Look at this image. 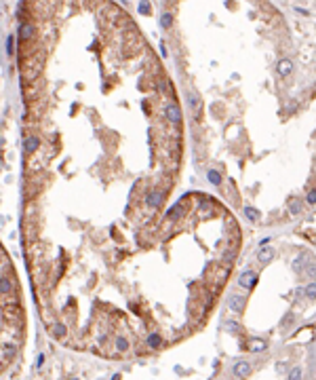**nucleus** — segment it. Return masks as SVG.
I'll return each mask as SVG.
<instances>
[{"label":"nucleus","mask_w":316,"mask_h":380,"mask_svg":"<svg viewBox=\"0 0 316 380\" xmlns=\"http://www.w3.org/2000/svg\"><path fill=\"white\" fill-rule=\"evenodd\" d=\"M53 332H55V336H63V334H65V327H63L61 323H57V325L53 327Z\"/></svg>","instance_id":"dca6fc26"},{"label":"nucleus","mask_w":316,"mask_h":380,"mask_svg":"<svg viewBox=\"0 0 316 380\" xmlns=\"http://www.w3.org/2000/svg\"><path fill=\"white\" fill-rule=\"evenodd\" d=\"M32 34H34V26L32 23H21V28H19V40L25 42L28 38H32Z\"/></svg>","instance_id":"7ed1b4c3"},{"label":"nucleus","mask_w":316,"mask_h":380,"mask_svg":"<svg viewBox=\"0 0 316 380\" xmlns=\"http://www.w3.org/2000/svg\"><path fill=\"white\" fill-rule=\"evenodd\" d=\"M291 70H293V63H291L289 59H282V61L278 63V74H280V76H287V74H291Z\"/></svg>","instance_id":"39448f33"},{"label":"nucleus","mask_w":316,"mask_h":380,"mask_svg":"<svg viewBox=\"0 0 316 380\" xmlns=\"http://www.w3.org/2000/svg\"><path fill=\"white\" fill-rule=\"evenodd\" d=\"M249 372H251V365H249V363H236V368H234V374H236L238 378L249 376Z\"/></svg>","instance_id":"20e7f679"},{"label":"nucleus","mask_w":316,"mask_h":380,"mask_svg":"<svg viewBox=\"0 0 316 380\" xmlns=\"http://www.w3.org/2000/svg\"><path fill=\"white\" fill-rule=\"evenodd\" d=\"M160 342H162V340H160V336H156V334H152V336L148 338V344H150L152 348H158V346H160Z\"/></svg>","instance_id":"9d476101"},{"label":"nucleus","mask_w":316,"mask_h":380,"mask_svg":"<svg viewBox=\"0 0 316 380\" xmlns=\"http://www.w3.org/2000/svg\"><path fill=\"white\" fill-rule=\"evenodd\" d=\"M306 294H308V298H314V294H316V285L314 283H310V285L306 287Z\"/></svg>","instance_id":"a211bd4d"},{"label":"nucleus","mask_w":316,"mask_h":380,"mask_svg":"<svg viewBox=\"0 0 316 380\" xmlns=\"http://www.w3.org/2000/svg\"><path fill=\"white\" fill-rule=\"evenodd\" d=\"M148 203H150V207H158L162 203V192H152L148 197Z\"/></svg>","instance_id":"0eeeda50"},{"label":"nucleus","mask_w":316,"mask_h":380,"mask_svg":"<svg viewBox=\"0 0 316 380\" xmlns=\"http://www.w3.org/2000/svg\"><path fill=\"white\" fill-rule=\"evenodd\" d=\"M171 21H173V17L167 13V15H162V19H160V23H162V28H169L171 26Z\"/></svg>","instance_id":"4468645a"},{"label":"nucleus","mask_w":316,"mask_h":380,"mask_svg":"<svg viewBox=\"0 0 316 380\" xmlns=\"http://www.w3.org/2000/svg\"><path fill=\"white\" fill-rule=\"evenodd\" d=\"M190 106H192V108H198V106H200V101H198V97H196L194 93H190Z\"/></svg>","instance_id":"f3484780"},{"label":"nucleus","mask_w":316,"mask_h":380,"mask_svg":"<svg viewBox=\"0 0 316 380\" xmlns=\"http://www.w3.org/2000/svg\"><path fill=\"white\" fill-rule=\"evenodd\" d=\"M167 118L173 123V125H179V121H181V112H179V106H175V104H169L167 106Z\"/></svg>","instance_id":"f03ea898"},{"label":"nucleus","mask_w":316,"mask_h":380,"mask_svg":"<svg viewBox=\"0 0 316 380\" xmlns=\"http://www.w3.org/2000/svg\"><path fill=\"white\" fill-rule=\"evenodd\" d=\"M6 49H8V55H11V53H13V36L6 38Z\"/></svg>","instance_id":"4be33fe9"},{"label":"nucleus","mask_w":316,"mask_h":380,"mask_svg":"<svg viewBox=\"0 0 316 380\" xmlns=\"http://www.w3.org/2000/svg\"><path fill=\"white\" fill-rule=\"evenodd\" d=\"M244 215H247L249 220H257V217H259V213H257L255 209H251V207H247V209H244Z\"/></svg>","instance_id":"f8f14e48"},{"label":"nucleus","mask_w":316,"mask_h":380,"mask_svg":"<svg viewBox=\"0 0 316 380\" xmlns=\"http://www.w3.org/2000/svg\"><path fill=\"white\" fill-rule=\"evenodd\" d=\"M116 346H118L120 351H127V346H129V344H127V342H125L122 338H118V342H116Z\"/></svg>","instance_id":"aec40b11"},{"label":"nucleus","mask_w":316,"mask_h":380,"mask_svg":"<svg viewBox=\"0 0 316 380\" xmlns=\"http://www.w3.org/2000/svg\"><path fill=\"white\" fill-rule=\"evenodd\" d=\"M11 292V281L8 279H0V294H8Z\"/></svg>","instance_id":"9b49d317"},{"label":"nucleus","mask_w":316,"mask_h":380,"mask_svg":"<svg viewBox=\"0 0 316 380\" xmlns=\"http://www.w3.org/2000/svg\"><path fill=\"white\" fill-rule=\"evenodd\" d=\"M299 376H301V370H299V368H295V370L289 374V378H299Z\"/></svg>","instance_id":"412c9836"},{"label":"nucleus","mask_w":316,"mask_h":380,"mask_svg":"<svg viewBox=\"0 0 316 380\" xmlns=\"http://www.w3.org/2000/svg\"><path fill=\"white\" fill-rule=\"evenodd\" d=\"M139 13H143V15L150 13V2H148V0H143V2L139 4Z\"/></svg>","instance_id":"2eb2a0df"},{"label":"nucleus","mask_w":316,"mask_h":380,"mask_svg":"<svg viewBox=\"0 0 316 380\" xmlns=\"http://www.w3.org/2000/svg\"><path fill=\"white\" fill-rule=\"evenodd\" d=\"M272 258H274V249H261L259 252V262H264V264H268Z\"/></svg>","instance_id":"6e6552de"},{"label":"nucleus","mask_w":316,"mask_h":380,"mask_svg":"<svg viewBox=\"0 0 316 380\" xmlns=\"http://www.w3.org/2000/svg\"><path fill=\"white\" fill-rule=\"evenodd\" d=\"M255 283H257V277H255L253 270H244V272L238 277V285H240V287H253Z\"/></svg>","instance_id":"f257e3e1"},{"label":"nucleus","mask_w":316,"mask_h":380,"mask_svg":"<svg viewBox=\"0 0 316 380\" xmlns=\"http://www.w3.org/2000/svg\"><path fill=\"white\" fill-rule=\"evenodd\" d=\"M242 304H244V300H242L240 296H230V308H232V310L240 313V310H242Z\"/></svg>","instance_id":"423d86ee"},{"label":"nucleus","mask_w":316,"mask_h":380,"mask_svg":"<svg viewBox=\"0 0 316 380\" xmlns=\"http://www.w3.org/2000/svg\"><path fill=\"white\" fill-rule=\"evenodd\" d=\"M36 148H38V139H36V137L25 139V150H28V152H34Z\"/></svg>","instance_id":"1a4fd4ad"},{"label":"nucleus","mask_w":316,"mask_h":380,"mask_svg":"<svg viewBox=\"0 0 316 380\" xmlns=\"http://www.w3.org/2000/svg\"><path fill=\"white\" fill-rule=\"evenodd\" d=\"M209 180H211L213 184H219V182H221V177H219V173H217V171H213V169L209 171Z\"/></svg>","instance_id":"ddd939ff"},{"label":"nucleus","mask_w":316,"mask_h":380,"mask_svg":"<svg viewBox=\"0 0 316 380\" xmlns=\"http://www.w3.org/2000/svg\"><path fill=\"white\" fill-rule=\"evenodd\" d=\"M297 211H299V205H297V203H293V205H291V213H297Z\"/></svg>","instance_id":"5701e85b"},{"label":"nucleus","mask_w":316,"mask_h":380,"mask_svg":"<svg viewBox=\"0 0 316 380\" xmlns=\"http://www.w3.org/2000/svg\"><path fill=\"white\" fill-rule=\"evenodd\" d=\"M308 203H310V205L316 203V190H310V192H308Z\"/></svg>","instance_id":"6ab92c4d"}]
</instances>
